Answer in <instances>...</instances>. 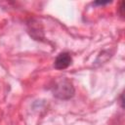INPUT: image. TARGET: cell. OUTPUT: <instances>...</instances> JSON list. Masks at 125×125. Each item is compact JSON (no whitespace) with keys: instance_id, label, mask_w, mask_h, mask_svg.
I'll use <instances>...</instances> for the list:
<instances>
[{"instance_id":"1","label":"cell","mask_w":125,"mask_h":125,"mask_svg":"<svg viewBox=\"0 0 125 125\" xmlns=\"http://www.w3.org/2000/svg\"><path fill=\"white\" fill-rule=\"evenodd\" d=\"M51 90L55 98L64 101L71 99L75 94V89L71 81L66 77H62L56 80Z\"/></svg>"},{"instance_id":"2","label":"cell","mask_w":125,"mask_h":125,"mask_svg":"<svg viewBox=\"0 0 125 125\" xmlns=\"http://www.w3.org/2000/svg\"><path fill=\"white\" fill-rule=\"evenodd\" d=\"M71 63H72V57L70 56V54L68 52H62L57 56L54 62V66L56 69L62 70L67 68Z\"/></svg>"},{"instance_id":"3","label":"cell","mask_w":125,"mask_h":125,"mask_svg":"<svg viewBox=\"0 0 125 125\" xmlns=\"http://www.w3.org/2000/svg\"><path fill=\"white\" fill-rule=\"evenodd\" d=\"M123 5H124V3H123V2H121V3H120V8H119L120 16H121V17H123Z\"/></svg>"},{"instance_id":"4","label":"cell","mask_w":125,"mask_h":125,"mask_svg":"<svg viewBox=\"0 0 125 125\" xmlns=\"http://www.w3.org/2000/svg\"><path fill=\"white\" fill-rule=\"evenodd\" d=\"M110 2H95L96 5H106V4H109Z\"/></svg>"}]
</instances>
